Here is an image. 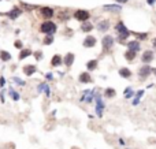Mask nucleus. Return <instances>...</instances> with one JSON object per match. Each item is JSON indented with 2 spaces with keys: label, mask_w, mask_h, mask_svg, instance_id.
Instances as JSON below:
<instances>
[{
  "label": "nucleus",
  "mask_w": 156,
  "mask_h": 149,
  "mask_svg": "<svg viewBox=\"0 0 156 149\" xmlns=\"http://www.w3.org/2000/svg\"><path fill=\"white\" fill-rule=\"evenodd\" d=\"M57 30V26L56 23H53L52 21H45L42 22L41 26H40V31L44 33L45 36H53Z\"/></svg>",
  "instance_id": "obj_1"
},
{
  "label": "nucleus",
  "mask_w": 156,
  "mask_h": 149,
  "mask_svg": "<svg viewBox=\"0 0 156 149\" xmlns=\"http://www.w3.org/2000/svg\"><path fill=\"white\" fill-rule=\"evenodd\" d=\"M114 37L107 34V36L103 37V40H101V49H103V53H109V52L112 51V48H114Z\"/></svg>",
  "instance_id": "obj_2"
},
{
  "label": "nucleus",
  "mask_w": 156,
  "mask_h": 149,
  "mask_svg": "<svg viewBox=\"0 0 156 149\" xmlns=\"http://www.w3.org/2000/svg\"><path fill=\"white\" fill-rule=\"evenodd\" d=\"M149 75H152V67L149 64L141 66L140 70H138V78H140V81H145Z\"/></svg>",
  "instance_id": "obj_3"
},
{
  "label": "nucleus",
  "mask_w": 156,
  "mask_h": 149,
  "mask_svg": "<svg viewBox=\"0 0 156 149\" xmlns=\"http://www.w3.org/2000/svg\"><path fill=\"white\" fill-rule=\"evenodd\" d=\"M74 18L82 23V22H85V21H89V18H90V12L86 11V10H77L75 12H74Z\"/></svg>",
  "instance_id": "obj_4"
},
{
  "label": "nucleus",
  "mask_w": 156,
  "mask_h": 149,
  "mask_svg": "<svg viewBox=\"0 0 156 149\" xmlns=\"http://www.w3.org/2000/svg\"><path fill=\"white\" fill-rule=\"evenodd\" d=\"M94 96H96V94H94V89H93V90H90V89H89V90H83L82 96H81L79 100L83 101V103H88L89 104V103H92V101H93Z\"/></svg>",
  "instance_id": "obj_5"
},
{
  "label": "nucleus",
  "mask_w": 156,
  "mask_h": 149,
  "mask_svg": "<svg viewBox=\"0 0 156 149\" xmlns=\"http://www.w3.org/2000/svg\"><path fill=\"white\" fill-rule=\"evenodd\" d=\"M94 100H96V113H97V116L101 118L103 116V111H104V103L103 100H101V96H94Z\"/></svg>",
  "instance_id": "obj_6"
},
{
  "label": "nucleus",
  "mask_w": 156,
  "mask_h": 149,
  "mask_svg": "<svg viewBox=\"0 0 156 149\" xmlns=\"http://www.w3.org/2000/svg\"><path fill=\"white\" fill-rule=\"evenodd\" d=\"M153 59H155V53L152 51H149V49L144 51V53L141 55V62L144 63V64H149Z\"/></svg>",
  "instance_id": "obj_7"
},
{
  "label": "nucleus",
  "mask_w": 156,
  "mask_h": 149,
  "mask_svg": "<svg viewBox=\"0 0 156 149\" xmlns=\"http://www.w3.org/2000/svg\"><path fill=\"white\" fill-rule=\"evenodd\" d=\"M109 26H111V23H109L108 19H101V21H99V23L96 25V27H97V30H99L100 33H105V31H108Z\"/></svg>",
  "instance_id": "obj_8"
},
{
  "label": "nucleus",
  "mask_w": 156,
  "mask_h": 149,
  "mask_svg": "<svg viewBox=\"0 0 156 149\" xmlns=\"http://www.w3.org/2000/svg\"><path fill=\"white\" fill-rule=\"evenodd\" d=\"M96 42H97V40H96V37L92 36V34H89V36L85 37V40H83L82 45L85 46V48H93V46L96 45Z\"/></svg>",
  "instance_id": "obj_9"
},
{
  "label": "nucleus",
  "mask_w": 156,
  "mask_h": 149,
  "mask_svg": "<svg viewBox=\"0 0 156 149\" xmlns=\"http://www.w3.org/2000/svg\"><path fill=\"white\" fill-rule=\"evenodd\" d=\"M78 81H79L81 83H90L92 81H93V78H92V75H90V72L89 71H83V72L79 74Z\"/></svg>",
  "instance_id": "obj_10"
},
{
  "label": "nucleus",
  "mask_w": 156,
  "mask_h": 149,
  "mask_svg": "<svg viewBox=\"0 0 156 149\" xmlns=\"http://www.w3.org/2000/svg\"><path fill=\"white\" fill-rule=\"evenodd\" d=\"M40 15L42 18H45V19H49L53 16V10H52L51 7H41L40 8Z\"/></svg>",
  "instance_id": "obj_11"
},
{
  "label": "nucleus",
  "mask_w": 156,
  "mask_h": 149,
  "mask_svg": "<svg viewBox=\"0 0 156 149\" xmlns=\"http://www.w3.org/2000/svg\"><path fill=\"white\" fill-rule=\"evenodd\" d=\"M126 46H127V49H130V51L138 52V51L141 49V42L137 41V40H133V41H127V42H126Z\"/></svg>",
  "instance_id": "obj_12"
},
{
  "label": "nucleus",
  "mask_w": 156,
  "mask_h": 149,
  "mask_svg": "<svg viewBox=\"0 0 156 149\" xmlns=\"http://www.w3.org/2000/svg\"><path fill=\"white\" fill-rule=\"evenodd\" d=\"M74 60H75V55L71 53V52H68L67 55L63 57V64L67 66V67H71L73 66V63H74Z\"/></svg>",
  "instance_id": "obj_13"
},
{
  "label": "nucleus",
  "mask_w": 156,
  "mask_h": 149,
  "mask_svg": "<svg viewBox=\"0 0 156 149\" xmlns=\"http://www.w3.org/2000/svg\"><path fill=\"white\" fill-rule=\"evenodd\" d=\"M115 31L118 33V34H123V33H127L129 31V29L125 26V23H123V21H118V23L115 25Z\"/></svg>",
  "instance_id": "obj_14"
},
{
  "label": "nucleus",
  "mask_w": 156,
  "mask_h": 149,
  "mask_svg": "<svg viewBox=\"0 0 156 149\" xmlns=\"http://www.w3.org/2000/svg\"><path fill=\"white\" fill-rule=\"evenodd\" d=\"M36 71H37V67L34 66V64H26V66L23 67V74H25V75H27V77L33 75V74H34Z\"/></svg>",
  "instance_id": "obj_15"
},
{
  "label": "nucleus",
  "mask_w": 156,
  "mask_h": 149,
  "mask_svg": "<svg viewBox=\"0 0 156 149\" xmlns=\"http://www.w3.org/2000/svg\"><path fill=\"white\" fill-rule=\"evenodd\" d=\"M118 74H119L122 78H126V79H129L133 74H131V70L127 68V67H120L119 70H118Z\"/></svg>",
  "instance_id": "obj_16"
},
{
  "label": "nucleus",
  "mask_w": 156,
  "mask_h": 149,
  "mask_svg": "<svg viewBox=\"0 0 156 149\" xmlns=\"http://www.w3.org/2000/svg\"><path fill=\"white\" fill-rule=\"evenodd\" d=\"M130 33H131V36H134L135 37V40H137V41H144V40H146V38H148V37H149V34H148V33H140V31H130Z\"/></svg>",
  "instance_id": "obj_17"
},
{
  "label": "nucleus",
  "mask_w": 156,
  "mask_h": 149,
  "mask_svg": "<svg viewBox=\"0 0 156 149\" xmlns=\"http://www.w3.org/2000/svg\"><path fill=\"white\" fill-rule=\"evenodd\" d=\"M63 64V57L60 55H53L51 59V66L52 67H59Z\"/></svg>",
  "instance_id": "obj_18"
},
{
  "label": "nucleus",
  "mask_w": 156,
  "mask_h": 149,
  "mask_svg": "<svg viewBox=\"0 0 156 149\" xmlns=\"http://www.w3.org/2000/svg\"><path fill=\"white\" fill-rule=\"evenodd\" d=\"M93 30V25H92V22L90 21H85L81 23V31L83 33H89V31Z\"/></svg>",
  "instance_id": "obj_19"
},
{
  "label": "nucleus",
  "mask_w": 156,
  "mask_h": 149,
  "mask_svg": "<svg viewBox=\"0 0 156 149\" xmlns=\"http://www.w3.org/2000/svg\"><path fill=\"white\" fill-rule=\"evenodd\" d=\"M97 64H99V60H97V59H92V60H88V63H86V70H88L89 72H90V71H94V70L97 68Z\"/></svg>",
  "instance_id": "obj_20"
},
{
  "label": "nucleus",
  "mask_w": 156,
  "mask_h": 149,
  "mask_svg": "<svg viewBox=\"0 0 156 149\" xmlns=\"http://www.w3.org/2000/svg\"><path fill=\"white\" fill-rule=\"evenodd\" d=\"M144 93H145V90H144V89H140L138 92L135 93V96H134V98H133V101H131V104H133V105H138V103H140L141 97L144 96Z\"/></svg>",
  "instance_id": "obj_21"
},
{
  "label": "nucleus",
  "mask_w": 156,
  "mask_h": 149,
  "mask_svg": "<svg viewBox=\"0 0 156 149\" xmlns=\"http://www.w3.org/2000/svg\"><path fill=\"white\" fill-rule=\"evenodd\" d=\"M135 57H137V52L130 51V49H127V51L125 52V59L127 60V62H133Z\"/></svg>",
  "instance_id": "obj_22"
},
{
  "label": "nucleus",
  "mask_w": 156,
  "mask_h": 149,
  "mask_svg": "<svg viewBox=\"0 0 156 149\" xmlns=\"http://www.w3.org/2000/svg\"><path fill=\"white\" fill-rule=\"evenodd\" d=\"M21 12H22V10L21 8H18V7H15V8H12V10L8 12V16H10L11 19H16L18 16L21 15Z\"/></svg>",
  "instance_id": "obj_23"
},
{
  "label": "nucleus",
  "mask_w": 156,
  "mask_h": 149,
  "mask_svg": "<svg viewBox=\"0 0 156 149\" xmlns=\"http://www.w3.org/2000/svg\"><path fill=\"white\" fill-rule=\"evenodd\" d=\"M116 96V90H115L114 87H107L105 90H104V97L107 98H112Z\"/></svg>",
  "instance_id": "obj_24"
},
{
  "label": "nucleus",
  "mask_w": 156,
  "mask_h": 149,
  "mask_svg": "<svg viewBox=\"0 0 156 149\" xmlns=\"http://www.w3.org/2000/svg\"><path fill=\"white\" fill-rule=\"evenodd\" d=\"M103 8L105 11H119V10H122V7L118 5V4H105V5H103Z\"/></svg>",
  "instance_id": "obj_25"
},
{
  "label": "nucleus",
  "mask_w": 156,
  "mask_h": 149,
  "mask_svg": "<svg viewBox=\"0 0 156 149\" xmlns=\"http://www.w3.org/2000/svg\"><path fill=\"white\" fill-rule=\"evenodd\" d=\"M38 92H44L48 97H49V93H51V90H49L48 83H40V85H38Z\"/></svg>",
  "instance_id": "obj_26"
},
{
  "label": "nucleus",
  "mask_w": 156,
  "mask_h": 149,
  "mask_svg": "<svg viewBox=\"0 0 156 149\" xmlns=\"http://www.w3.org/2000/svg\"><path fill=\"white\" fill-rule=\"evenodd\" d=\"M123 96H125V98H131V97H134V92H133V89L130 86H127L123 90Z\"/></svg>",
  "instance_id": "obj_27"
},
{
  "label": "nucleus",
  "mask_w": 156,
  "mask_h": 149,
  "mask_svg": "<svg viewBox=\"0 0 156 149\" xmlns=\"http://www.w3.org/2000/svg\"><path fill=\"white\" fill-rule=\"evenodd\" d=\"M0 59H1L3 62H8V60L11 59V55L8 53V52L1 51V52H0Z\"/></svg>",
  "instance_id": "obj_28"
},
{
  "label": "nucleus",
  "mask_w": 156,
  "mask_h": 149,
  "mask_svg": "<svg viewBox=\"0 0 156 149\" xmlns=\"http://www.w3.org/2000/svg\"><path fill=\"white\" fill-rule=\"evenodd\" d=\"M30 55H33L31 53V51L30 49H22L21 51V53H19V59H25V57H27V56H30Z\"/></svg>",
  "instance_id": "obj_29"
},
{
  "label": "nucleus",
  "mask_w": 156,
  "mask_h": 149,
  "mask_svg": "<svg viewBox=\"0 0 156 149\" xmlns=\"http://www.w3.org/2000/svg\"><path fill=\"white\" fill-rule=\"evenodd\" d=\"M8 93H10V96L11 97H12V100H19V94H18V93L15 92V90H14V89H12V87H11L10 90H8Z\"/></svg>",
  "instance_id": "obj_30"
},
{
  "label": "nucleus",
  "mask_w": 156,
  "mask_h": 149,
  "mask_svg": "<svg viewBox=\"0 0 156 149\" xmlns=\"http://www.w3.org/2000/svg\"><path fill=\"white\" fill-rule=\"evenodd\" d=\"M68 12L67 11H64V12H60V14H59V19H60V21L62 22H64V21H67L68 19Z\"/></svg>",
  "instance_id": "obj_31"
},
{
  "label": "nucleus",
  "mask_w": 156,
  "mask_h": 149,
  "mask_svg": "<svg viewBox=\"0 0 156 149\" xmlns=\"http://www.w3.org/2000/svg\"><path fill=\"white\" fill-rule=\"evenodd\" d=\"M44 44H45V45H51L52 42H53V36H47L45 37V38H44Z\"/></svg>",
  "instance_id": "obj_32"
},
{
  "label": "nucleus",
  "mask_w": 156,
  "mask_h": 149,
  "mask_svg": "<svg viewBox=\"0 0 156 149\" xmlns=\"http://www.w3.org/2000/svg\"><path fill=\"white\" fill-rule=\"evenodd\" d=\"M33 55H34V57H36L37 60H41L42 59V53L40 51H37V52H34V53H33Z\"/></svg>",
  "instance_id": "obj_33"
},
{
  "label": "nucleus",
  "mask_w": 156,
  "mask_h": 149,
  "mask_svg": "<svg viewBox=\"0 0 156 149\" xmlns=\"http://www.w3.org/2000/svg\"><path fill=\"white\" fill-rule=\"evenodd\" d=\"M12 79H14V81H15V82L18 83V85H25V82H23V81H22V79H19V78L14 77V78H12Z\"/></svg>",
  "instance_id": "obj_34"
},
{
  "label": "nucleus",
  "mask_w": 156,
  "mask_h": 149,
  "mask_svg": "<svg viewBox=\"0 0 156 149\" xmlns=\"http://www.w3.org/2000/svg\"><path fill=\"white\" fill-rule=\"evenodd\" d=\"M15 48H22V41H15Z\"/></svg>",
  "instance_id": "obj_35"
},
{
  "label": "nucleus",
  "mask_w": 156,
  "mask_h": 149,
  "mask_svg": "<svg viewBox=\"0 0 156 149\" xmlns=\"http://www.w3.org/2000/svg\"><path fill=\"white\" fill-rule=\"evenodd\" d=\"M155 1H156V0H146V3H148L149 5H153V4H155Z\"/></svg>",
  "instance_id": "obj_36"
},
{
  "label": "nucleus",
  "mask_w": 156,
  "mask_h": 149,
  "mask_svg": "<svg viewBox=\"0 0 156 149\" xmlns=\"http://www.w3.org/2000/svg\"><path fill=\"white\" fill-rule=\"evenodd\" d=\"M115 1H118V3H120V4H125V3H127L129 0H115Z\"/></svg>",
  "instance_id": "obj_37"
},
{
  "label": "nucleus",
  "mask_w": 156,
  "mask_h": 149,
  "mask_svg": "<svg viewBox=\"0 0 156 149\" xmlns=\"http://www.w3.org/2000/svg\"><path fill=\"white\" fill-rule=\"evenodd\" d=\"M45 78H47V79H52L53 77H52V74H51V72H48L47 75H45Z\"/></svg>",
  "instance_id": "obj_38"
},
{
  "label": "nucleus",
  "mask_w": 156,
  "mask_h": 149,
  "mask_svg": "<svg viewBox=\"0 0 156 149\" xmlns=\"http://www.w3.org/2000/svg\"><path fill=\"white\" fill-rule=\"evenodd\" d=\"M152 46H153V48L156 49V37L153 38V40H152Z\"/></svg>",
  "instance_id": "obj_39"
},
{
  "label": "nucleus",
  "mask_w": 156,
  "mask_h": 149,
  "mask_svg": "<svg viewBox=\"0 0 156 149\" xmlns=\"http://www.w3.org/2000/svg\"><path fill=\"white\" fill-rule=\"evenodd\" d=\"M0 85H1V86L4 85V78H0Z\"/></svg>",
  "instance_id": "obj_40"
},
{
  "label": "nucleus",
  "mask_w": 156,
  "mask_h": 149,
  "mask_svg": "<svg viewBox=\"0 0 156 149\" xmlns=\"http://www.w3.org/2000/svg\"><path fill=\"white\" fill-rule=\"evenodd\" d=\"M152 74H153V75L156 77V67H153V68H152Z\"/></svg>",
  "instance_id": "obj_41"
},
{
  "label": "nucleus",
  "mask_w": 156,
  "mask_h": 149,
  "mask_svg": "<svg viewBox=\"0 0 156 149\" xmlns=\"http://www.w3.org/2000/svg\"><path fill=\"white\" fill-rule=\"evenodd\" d=\"M71 149H79V148H77V146H73V148H71Z\"/></svg>",
  "instance_id": "obj_42"
}]
</instances>
